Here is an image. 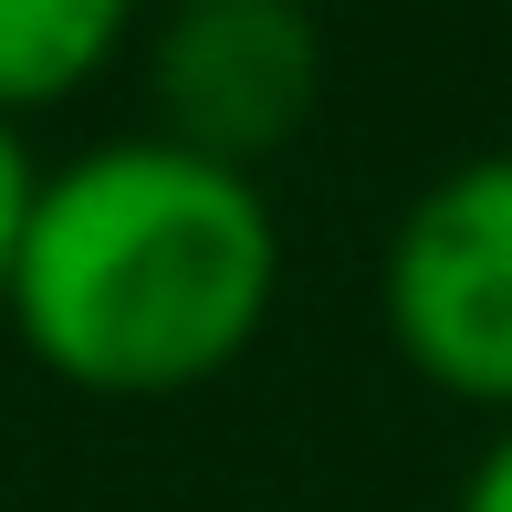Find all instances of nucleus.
<instances>
[{"mask_svg": "<svg viewBox=\"0 0 512 512\" xmlns=\"http://www.w3.org/2000/svg\"><path fill=\"white\" fill-rule=\"evenodd\" d=\"M450 512H512V418H502V429L471 450V471H460Z\"/></svg>", "mask_w": 512, "mask_h": 512, "instance_id": "423d86ee", "label": "nucleus"}, {"mask_svg": "<svg viewBox=\"0 0 512 512\" xmlns=\"http://www.w3.org/2000/svg\"><path fill=\"white\" fill-rule=\"evenodd\" d=\"M147 136L262 178L324 105V21L304 0H168L136 32Z\"/></svg>", "mask_w": 512, "mask_h": 512, "instance_id": "7ed1b4c3", "label": "nucleus"}, {"mask_svg": "<svg viewBox=\"0 0 512 512\" xmlns=\"http://www.w3.org/2000/svg\"><path fill=\"white\" fill-rule=\"evenodd\" d=\"M283 220L262 178L189 157L168 136L42 168L21 262L0 283L21 356L84 398H189L272 335Z\"/></svg>", "mask_w": 512, "mask_h": 512, "instance_id": "f257e3e1", "label": "nucleus"}, {"mask_svg": "<svg viewBox=\"0 0 512 512\" xmlns=\"http://www.w3.org/2000/svg\"><path fill=\"white\" fill-rule=\"evenodd\" d=\"M387 356L471 418H512V147L439 168L377 251Z\"/></svg>", "mask_w": 512, "mask_h": 512, "instance_id": "f03ea898", "label": "nucleus"}, {"mask_svg": "<svg viewBox=\"0 0 512 512\" xmlns=\"http://www.w3.org/2000/svg\"><path fill=\"white\" fill-rule=\"evenodd\" d=\"M32 199H42V157H32V136H21V115H0V283H11V262H21Z\"/></svg>", "mask_w": 512, "mask_h": 512, "instance_id": "39448f33", "label": "nucleus"}, {"mask_svg": "<svg viewBox=\"0 0 512 512\" xmlns=\"http://www.w3.org/2000/svg\"><path fill=\"white\" fill-rule=\"evenodd\" d=\"M147 0H0V115H53L74 105L115 53H136Z\"/></svg>", "mask_w": 512, "mask_h": 512, "instance_id": "20e7f679", "label": "nucleus"}]
</instances>
